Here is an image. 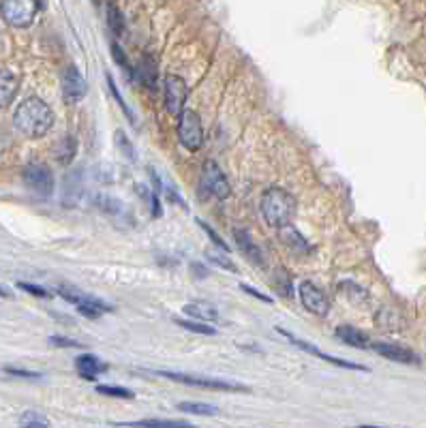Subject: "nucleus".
Masks as SVG:
<instances>
[{
    "label": "nucleus",
    "mask_w": 426,
    "mask_h": 428,
    "mask_svg": "<svg viewBox=\"0 0 426 428\" xmlns=\"http://www.w3.org/2000/svg\"><path fill=\"white\" fill-rule=\"evenodd\" d=\"M13 127L28 139H39L47 135L51 127H54V112H51V107L43 99L28 97L15 110Z\"/></svg>",
    "instance_id": "f257e3e1"
},
{
    "label": "nucleus",
    "mask_w": 426,
    "mask_h": 428,
    "mask_svg": "<svg viewBox=\"0 0 426 428\" xmlns=\"http://www.w3.org/2000/svg\"><path fill=\"white\" fill-rule=\"evenodd\" d=\"M259 210H261V217L265 223L281 229V227L289 225L296 217V198L285 189L270 187L261 195Z\"/></svg>",
    "instance_id": "f03ea898"
},
{
    "label": "nucleus",
    "mask_w": 426,
    "mask_h": 428,
    "mask_svg": "<svg viewBox=\"0 0 426 428\" xmlns=\"http://www.w3.org/2000/svg\"><path fill=\"white\" fill-rule=\"evenodd\" d=\"M39 13L37 0H3L0 3V15L3 20L15 28H26L34 22Z\"/></svg>",
    "instance_id": "7ed1b4c3"
},
{
    "label": "nucleus",
    "mask_w": 426,
    "mask_h": 428,
    "mask_svg": "<svg viewBox=\"0 0 426 428\" xmlns=\"http://www.w3.org/2000/svg\"><path fill=\"white\" fill-rule=\"evenodd\" d=\"M156 374H161L165 379L187 383L193 388H206V390H223V392H246L248 388L236 381H225V379H215V377H200V374H189V372H171V370H154Z\"/></svg>",
    "instance_id": "20e7f679"
},
{
    "label": "nucleus",
    "mask_w": 426,
    "mask_h": 428,
    "mask_svg": "<svg viewBox=\"0 0 426 428\" xmlns=\"http://www.w3.org/2000/svg\"><path fill=\"white\" fill-rule=\"evenodd\" d=\"M178 139L189 152H198L204 146V127L193 110H182L178 116Z\"/></svg>",
    "instance_id": "39448f33"
},
{
    "label": "nucleus",
    "mask_w": 426,
    "mask_h": 428,
    "mask_svg": "<svg viewBox=\"0 0 426 428\" xmlns=\"http://www.w3.org/2000/svg\"><path fill=\"white\" fill-rule=\"evenodd\" d=\"M24 182L26 187L37 193L39 198H49L51 193H54V174H51V169L43 163H30L24 167Z\"/></svg>",
    "instance_id": "423d86ee"
},
{
    "label": "nucleus",
    "mask_w": 426,
    "mask_h": 428,
    "mask_svg": "<svg viewBox=\"0 0 426 428\" xmlns=\"http://www.w3.org/2000/svg\"><path fill=\"white\" fill-rule=\"evenodd\" d=\"M187 84L178 75H165L163 80V101H165V110L178 118L180 112L185 110V101H187Z\"/></svg>",
    "instance_id": "0eeeda50"
},
{
    "label": "nucleus",
    "mask_w": 426,
    "mask_h": 428,
    "mask_svg": "<svg viewBox=\"0 0 426 428\" xmlns=\"http://www.w3.org/2000/svg\"><path fill=\"white\" fill-rule=\"evenodd\" d=\"M202 187L217 200H227L232 195V187H229L225 174L215 160H206L204 171H202Z\"/></svg>",
    "instance_id": "6e6552de"
},
{
    "label": "nucleus",
    "mask_w": 426,
    "mask_h": 428,
    "mask_svg": "<svg viewBox=\"0 0 426 428\" xmlns=\"http://www.w3.org/2000/svg\"><path fill=\"white\" fill-rule=\"evenodd\" d=\"M298 296H300V302H303V307L313 315L324 317L330 311L328 296L319 289L317 285H313L311 281H303L298 285Z\"/></svg>",
    "instance_id": "1a4fd4ad"
},
{
    "label": "nucleus",
    "mask_w": 426,
    "mask_h": 428,
    "mask_svg": "<svg viewBox=\"0 0 426 428\" xmlns=\"http://www.w3.org/2000/svg\"><path fill=\"white\" fill-rule=\"evenodd\" d=\"M58 292H60V296H62L64 300H69V302H71V305H75V307H78V311H80L82 315L91 317V319H97V317H101V315H105V313H110V311H112L108 305H103L101 300L91 298V296H86V294H80V292H69L67 287H58Z\"/></svg>",
    "instance_id": "9d476101"
},
{
    "label": "nucleus",
    "mask_w": 426,
    "mask_h": 428,
    "mask_svg": "<svg viewBox=\"0 0 426 428\" xmlns=\"http://www.w3.org/2000/svg\"><path fill=\"white\" fill-rule=\"evenodd\" d=\"M88 93V84L75 67H67L62 73V97L69 105L80 103Z\"/></svg>",
    "instance_id": "9b49d317"
},
{
    "label": "nucleus",
    "mask_w": 426,
    "mask_h": 428,
    "mask_svg": "<svg viewBox=\"0 0 426 428\" xmlns=\"http://www.w3.org/2000/svg\"><path fill=\"white\" fill-rule=\"evenodd\" d=\"M372 351H377L381 358H388L392 362H399V364H418L420 358L403 345H394V343H370Z\"/></svg>",
    "instance_id": "f8f14e48"
},
{
    "label": "nucleus",
    "mask_w": 426,
    "mask_h": 428,
    "mask_svg": "<svg viewBox=\"0 0 426 428\" xmlns=\"http://www.w3.org/2000/svg\"><path fill=\"white\" fill-rule=\"evenodd\" d=\"M279 332L285 336V338H289V341L298 347V349H303V351H309L311 355H317V358H322V360H326V362H330V364H334V366H341V368H349V370H366V366H360V364H353V362H345V360H341V358H334V355H328V353H324V351H319L317 347H313L311 343H307V341H298V338H294L289 332H285V330H281L279 328Z\"/></svg>",
    "instance_id": "ddd939ff"
},
{
    "label": "nucleus",
    "mask_w": 426,
    "mask_h": 428,
    "mask_svg": "<svg viewBox=\"0 0 426 428\" xmlns=\"http://www.w3.org/2000/svg\"><path fill=\"white\" fill-rule=\"evenodd\" d=\"M75 368L80 372V377L86 379V381H95L97 374L105 372L108 370V364H103L99 358H95V355L86 353V355H80V358L75 360Z\"/></svg>",
    "instance_id": "4468645a"
},
{
    "label": "nucleus",
    "mask_w": 426,
    "mask_h": 428,
    "mask_svg": "<svg viewBox=\"0 0 426 428\" xmlns=\"http://www.w3.org/2000/svg\"><path fill=\"white\" fill-rule=\"evenodd\" d=\"M20 88V78L11 69H0V107H7Z\"/></svg>",
    "instance_id": "2eb2a0df"
},
{
    "label": "nucleus",
    "mask_w": 426,
    "mask_h": 428,
    "mask_svg": "<svg viewBox=\"0 0 426 428\" xmlns=\"http://www.w3.org/2000/svg\"><path fill=\"white\" fill-rule=\"evenodd\" d=\"M334 334H336L339 341H343L345 345L356 347V349H368L370 347V338L353 326H339Z\"/></svg>",
    "instance_id": "dca6fc26"
},
{
    "label": "nucleus",
    "mask_w": 426,
    "mask_h": 428,
    "mask_svg": "<svg viewBox=\"0 0 426 428\" xmlns=\"http://www.w3.org/2000/svg\"><path fill=\"white\" fill-rule=\"evenodd\" d=\"M182 313H187L189 317L193 319H200V321H217L219 319V309L215 305H210V302H189V305L182 307Z\"/></svg>",
    "instance_id": "f3484780"
},
{
    "label": "nucleus",
    "mask_w": 426,
    "mask_h": 428,
    "mask_svg": "<svg viewBox=\"0 0 426 428\" xmlns=\"http://www.w3.org/2000/svg\"><path fill=\"white\" fill-rule=\"evenodd\" d=\"M281 240H283V244L292 246L294 251H298V253H311L313 251V248L309 246V242L298 234V229L292 227V223L285 225V227H281Z\"/></svg>",
    "instance_id": "a211bd4d"
},
{
    "label": "nucleus",
    "mask_w": 426,
    "mask_h": 428,
    "mask_svg": "<svg viewBox=\"0 0 426 428\" xmlns=\"http://www.w3.org/2000/svg\"><path fill=\"white\" fill-rule=\"evenodd\" d=\"M234 238H236V244H238V248H240V251L246 255V257H251L257 265H261L263 261V255H261V251H259V248L253 244V240H251V236H248L246 234V231H242V229H236L234 231Z\"/></svg>",
    "instance_id": "6ab92c4d"
},
{
    "label": "nucleus",
    "mask_w": 426,
    "mask_h": 428,
    "mask_svg": "<svg viewBox=\"0 0 426 428\" xmlns=\"http://www.w3.org/2000/svg\"><path fill=\"white\" fill-rule=\"evenodd\" d=\"M75 152H78V144H75V139L71 135L64 137L62 141H58L56 148H54V156H56L58 163H62V165H69L71 160H73Z\"/></svg>",
    "instance_id": "aec40b11"
},
{
    "label": "nucleus",
    "mask_w": 426,
    "mask_h": 428,
    "mask_svg": "<svg viewBox=\"0 0 426 428\" xmlns=\"http://www.w3.org/2000/svg\"><path fill=\"white\" fill-rule=\"evenodd\" d=\"M137 75L141 78V84L148 86V91H152V93L156 91V67L152 60H148V58L141 60V64L137 69Z\"/></svg>",
    "instance_id": "412c9836"
},
{
    "label": "nucleus",
    "mask_w": 426,
    "mask_h": 428,
    "mask_svg": "<svg viewBox=\"0 0 426 428\" xmlns=\"http://www.w3.org/2000/svg\"><path fill=\"white\" fill-rule=\"evenodd\" d=\"M97 204H99V208L103 210V212H108V214H112L114 219H118V221H122L120 219V214H124V217H129V210H127V206H124L122 202H118V200H112V198H97Z\"/></svg>",
    "instance_id": "4be33fe9"
},
{
    "label": "nucleus",
    "mask_w": 426,
    "mask_h": 428,
    "mask_svg": "<svg viewBox=\"0 0 426 428\" xmlns=\"http://www.w3.org/2000/svg\"><path fill=\"white\" fill-rule=\"evenodd\" d=\"M176 407H178L180 412H185V414L206 416V418H210V416H217V414H219V409H217L215 405H208V403H178Z\"/></svg>",
    "instance_id": "5701e85b"
},
{
    "label": "nucleus",
    "mask_w": 426,
    "mask_h": 428,
    "mask_svg": "<svg viewBox=\"0 0 426 428\" xmlns=\"http://www.w3.org/2000/svg\"><path fill=\"white\" fill-rule=\"evenodd\" d=\"M105 11H108V24H110L112 32L116 34V37H122V32H124V17H122L120 9L110 0L108 7H105Z\"/></svg>",
    "instance_id": "b1692460"
},
{
    "label": "nucleus",
    "mask_w": 426,
    "mask_h": 428,
    "mask_svg": "<svg viewBox=\"0 0 426 428\" xmlns=\"http://www.w3.org/2000/svg\"><path fill=\"white\" fill-rule=\"evenodd\" d=\"M97 392L103 396H112V399H122V401H131L135 394L131 390L122 388V385H97Z\"/></svg>",
    "instance_id": "393cba45"
},
{
    "label": "nucleus",
    "mask_w": 426,
    "mask_h": 428,
    "mask_svg": "<svg viewBox=\"0 0 426 428\" xmlns=\"http://www.w3.org/2000/svg\"><path fill=\"white\" fill-rule=\"evenodd\" d=\"M122 426H158V428H182V426H191L185 420H139V422H124Z\"/></svg>",
    "instance_id": "a878e982"
},
{
    "label": "nucleus",
    "mask_w": 426,
    "mask_h": 428,
    "mask_svg": "<svg viewBox=\"0 0 426 428\" xmlns=\"http://www.w3.org/2000/svg\"><path fill=\"white\" fill-rule=\"evenodd\" d=\"M176 324H178L180 328L189 330V332H195V334H206V336H215L217 330L215 328H208L204 324H200V321H187V319H174Z\"/></svg>",
    "instance_id": "bb28decb"
},
{
    "label": "nucleus",
    "mask_w": 426,
    "mask_h": 428,
    "mask_svg": "<svg viewBox=\"0 0 426 428\" xmlns=\"http://www.w3.org/2000/svg\"><path fill=\"white\" fill-rule=\"evenodd\" d=\"M20 424L22 426H28V428H45V426H49V420L45 416L37 414V412H26L20 418Z\"/></svg>",
    "instance_id": "cd10ccee"
},
{
    "label": "nucleus",
    "mask_w": 426,
    "mask_h": 428,
    "mask_svg": "<svg viewBox=\"0 0 426 428\" xmlns=\"http://www.w3.org/2000/svg\"><path fill=\"white\" fill-rule=\"evenodd\" d=\"M114 137H116V146L122 150V154L127 156L129 160H135V148H133L131 141L127 139V135H124V131H116Z\"/></svg>",
    "instance_id": "c85d7f7f"
},
{
    "label": "nucleus",
    "mask_w": 426,
    "mask_h": 428,
    "mask_svg": "<svg viewBox=\"0 0 426 428\" xmlns=\"http://www.w3.org/2000/svg\"><path fill=\"white\" fill-rule=\"evenodd\" d=\"M206 257L215 263V265H221L223 270H227V272H238V268H236V263L234 261H229L225 255H221V253H217V251H208L206 253Z\"/></svg>",
    "instance_id": "c756f323"
},
{
    "label": "nucleus",
    "mask_w": 426,
    "mask_h": 428,
    "mask_svg": "<svg viewBox=\"0 0 426 428\" xmlns=\"http://www.w3.org/2000/svg\"><path fill=\"white\" fill-rule=\"evenodd\" d=\"M112 56H114V60L124 69V73H127L129 78H133L135 75V71L131 69V64H129V60H127V56H124V51H122V47L118 45V43H112Z\"/></svg>",
    "instance_id": "7c9ffc66"
},
{
    "label": "nucleus",
    "mask_w": 426,
    "mask_h": 428,
    "mask_svg": "<svg viewBox=\"0 0 426 428\" xmlns=\"http://www.w3.org/2000/svg\"><path fill=\"white\" fill-rule=\"evenodd\" d=\"M198 223H200V227H202V229L206 231V234H208V236L212 238V242H215V244H217L219 248H223V251H229V246H227V244L223 242V238H221V236L217 234V231H215V229H212V227H210V225H208L206 221H198Z\"/></svg>",
    "instance_id": "2f4dec72"
},
{
    "label": "nucleus",
    "mask_w": 426,
    "mask_h": 428,
    "mask_svg": "<svg viewBox=\"0 0 426 428\" xmlns=\"http://www.w3.org/2000/svg\"><path fill=\"white\" fill-rule=\"evenodd\" d=\"M108 84H110V93L116 97V101H118V105H120V110L124 112V114H127L131 120H133V114H131V110H129V107H127V103H124V99L120 97V93H118V88H116V84H114V80H112V75H108Z\"/></svg>",
    "instance_id": "473e14b6"
},
{
    "label": "nucleus",
    "mask_w": 426,
    "mask_h": 428,
    "mask_svg": "<svg viewBox=\"0 0 426 428\" xmlns=\"http://www.w3.org/2000/svg\"><path fill=\"white\" fill-rule=\"evenodd\" d=\"M17 287L24 289V292H28V294H32V296H37V298H49V296H51L47 289L37 287V285H30V283H17Z\"/></svg>",
    "instance_id": "72a5a7b5"
},
{
    "label": "nucleus",
    "mask_w": 426,
    "mask_h": 428,
    "mask_svg": "<svg viewBox=\"0 0 426 428\" xmlns=\"http://www.w3.org/2000/svg\"><path fill=\"white\" fill-rule=\"evenodd\" d=\"M49 343H51V345H56V347H71V349L84 347L82 343H78V341H71V338H64V336H51V338H49Z\"/></svg>",
    "instance_id": "f704fd0d"
},
{
    "label": "nucleus",
    "mask_w": 426,
    "mask_h": 428,
    "mask_svg": "<svg viewBox=\"0 0 426 428\" xmlns=\"http://www.w3.org/2000/svg\"><path fill=\"white\" fill-rule=\"evenodd\" d=\"M5 372L15 374V377H28V379H39V377H41L39 372H32V370H20V368H5Z\"/></svg>",
    "instance_id": "c9c22d12"
},
{
    "label": "nucleus",
    "mask_w": 426,
    "mask_h": 428,
    "mask_svg": "<svg viewBox=\"0 0 426 428\" xmlns=\"http://www.w3.org/2000/svg\"><path fill=\"white\" fill-rule=\"evenodd\" d=\"M242 289H244L246 294H251L253 298H257V300H261V302H268V305H270V302H272V300H270L268 296H263V294H259L257 289H253V287H248V285H242Z\"/></svg>",
    "instance_id": "e433bc0d"
},
{
    "label": "nucleus",
    "mask_w": 426,
    "mask_h": 428,
    "mask_svg": "<svg viewBox=\"0 0 426 428\" xmlns=\"http://www.w3.org/2000/svg\"><path fill=\"white\" fill-rule=\"evenodd\" d=\"M191 270H193L195 274H202V278H206V276H208L206 268H202V265H198V263H193V265H191Z\"/></svg>",
    "instance_id": "4c0bfd02"
},
{
    "label": "nucleus",
    "mask_w": 426,
    "mask_h": 428,
    "mask_svg": "<svg viewBox=\"0 0 426 428\" xmlns=\"http://www.w3.org/2000/svg\"><path fill=\"white\" fill-rule=\"evenodd\" d=\"M11 294L7 292V289H3V287H0V298H9Z\"/></svg>",
    "instance_id": "58836bf2"
}]
</instances>
